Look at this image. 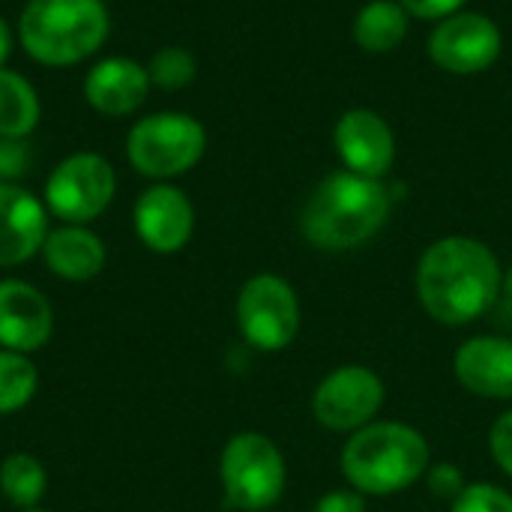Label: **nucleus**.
<instances>
[{
    "label": "nucleus",
    "mask_w": 512,
    "mask_h": 512,
    "mask_svg": "<svg viewBox=\"0 0 512 512\" xmlns=\"http://www.w3.org/2000/svg\"><path fill=\"white\" fill-rule=\"evenodd\" d=\"M414 285L432 321L465 327L498 306L504 267L483 240L453 234L435 240L420 255Z\"/></svg>",
    "instance_id": "f257e3e1"
},
{
    "label": "nucleus",
    "mask_w": 512,
    "mask_h": 512,
    "mask_svg": "<svg viewBox=\"0 0 512 512\" xmlns=\"http://www.w3.org/2000/svg\"><path fill=\"white\" fill-rule=\"evenodd\" d=\"M393 198L381 180L333 171L303 204L300 231L321 252H348L369 243L390 219Z\"/></svg>",
    "instance_id": "f03ea898"
},
{
    "label": "nucleus",
    "mask_w": 512,
    "mask_h": 512,
    "mask_svg": "<svg viewBox=\"0 0 512 512\" xmlns=\"http://www.w3.org/2000/svg\"><path fill=\"white\" fill-rule=\"evenodd\" d=\"M432 465L429 441L399 420H375L354 432L339 456L342 477L363 498H390L411 489Z\"/></svg>",
    "instance_id": "7ed1b4c3"
},
{
    "label": "nucleus",
    "mask_w": 512,
    "mask_h": 512,
    "mask_svg": "<svg viewBox=\"0 0 512 512\" xmlns=\"http://www.w3.org/2000/svg\"><path fill=\"white\" fill-rule=\"evenodd\" d=\"M111 33L105 0H27L18 36L42 66H75L93 57Z\"/></svg>",
    "instance_id": "20e7f679"
},
{
    "label": "nucleus",
    "mask_w": 512,
    "mask_h": 512,
    "mask_svg": "<svg viewBox=\"0 0 512 512\" xmlns=\"http://www.w3.org/2000/svg\"><path fill=\"white\" fill-rule=\"evenodd\" d=\"M219 480L228 507L240 512L273 510L288 483L285 456L273 438L261 432H240L219 456Z\"/></svg>",
    "instance_id": "39448f33"
},
{
    "label": "nucleus",
    "mask_w": 512,
    "mask_h": 512,
    "mask_svg": "<svg viewBox=\"0 0 512 512\" xmlns=\"http://www.w3.org/2000/svg\"><path fill=\"white\" fill-rule=\"evenodd\" d=\"M204 150V126L183 111H159L141 117L126 135L129 165L150 180H168L192 171L201 162Z\"/></svg>",
    "instance_id": "423d86ee"
},
{
    "label": "nucleus",
    "mask_w": 512,
    "mask_h": 512,
    "mask_svg": "<svg viewBox=\"0 0 512 512\" xmlns=\"http://www.w3.org/2000/svg\"><path fill=\"white\" fill-rule=\"evenodd\" d=\"M300 297L276 273L252 276L237 294V327L246 345L264 354L285 351L300 333Z\"/></svg>",
    "instance_id": "0eeeda50"
},
{
    "label": "nucleus",
    "mask_w": 512,
    "mask_h": 512,
    "mask_svg": "<svg viewBox=\"0 0 512 512\" xmlns=\"http://www.w3.org/2000/svg\"><path fill=\"white\" fill-rule=\"evenodd\" d=\"M117 192V174L99 153H72L54 165L45 183V207L66 225L93 222L108 210Z\"/></svg>",
    "instance_id": "6e6552de"
},
{
    "label": "nucleus",
    "mask_w": 512,
    "mask_h": 512,
    "mask_svg": "<svg viewBox=\"0 0 512 512\" xmlns=\"http://www.w3.org/2000/svg\"><path fill=\"white\" fill-rule=\"evenodd\" d=\"M387 399L381 375L369 366L348 363L336 366L312 393V417L327 432L354 435L363 426L375 423Z\"/></svg>",
    "instance_id": "1a4fd4ad"
},
{
    "label": "nucleus",
    "mask_w": 512,
    "mask_h": 512,
    "mask_svg": "<svg viewBox=\"0 0 512 512\" xmlns=\"http://www.w3.org/2000/svg\"><path fill=\"white\" fill-rule=\"evenodd\" d=\"M504 36L498 24L480 12H456L429 36V57L450 75H480L501 57Z\"/></svg>",
    "instance_id": "9d476101"
},
{
    "label": "nucleus",
    "mask_w": 512,
    "mask_h": 512,
    "mask_svg": "<svg viewBox=\"0 0 512 512\" xmlns=\"http://www.w3.org/2000/svg\"><path fill=\"white\" fill-rule=\"evenodd\" d=\"M138 240L156 255L180 252L195 231V207L189 195L171 183H153L144 189L132 210Z\"/></svg>",
    "instance_id": "9b49d317"
},
{
    "label": "nucleus",
    "mask_w": 512,
    "mask_h": 512,
    "mask_svg": "<svg viewBox=\"0 0 512 512\" xmlns=\"http://www.w3.org/2000/svg\"><path fill=\"white\" fill-rule=\"evenodd\" d=\"M336 153L345 162V171L381 180L396 159V138L387 120L369 108H351L339 117L333 129Z\"/></svg>",
    "instance_id": "f8f14e48"
},
{
    "label": "nucleus",
    "mask_w": 512,
    "mask_h": 512,
    "mask_svg": "<svg viewBox=\"0 0 512 512\" xmlns=\"http://www.w3.org/2000/svg\"><path fill=\"white\" fill-rule=\"evenodd\" d=\"M54 333L51 303L39 288L21 279H0V348L33 354Z\"/></svg>",
    "instance_id": "ddd939ff"
},
{
    "label": "nucleus",
    "mask_w": 512,
    "mask_h": 512,
    "mask_svg": "<svg viewBox=\"0 0 512 512\" xmlns=\"http://www.w3.org/2000/svg\"><path fill=\"white\" fill-rule=\"evenodd\" d=\"M456 381L477 399H512V339L507 336H471L453 354Z\"/></svg>",
    "instance_id": "4468645a"
},
{
    "label": "nucleus",
    "mask_w": 512,
    "mask_h": 512,
    "mask_svg": "<svg viewBox=\"0 0 512 512\" xmlns=\"http://www.w3.org/2000/svg\"><path fill=\"white\" fill-rule=\"evenodd\" d=\"M48 207L18 183H0V267H18L42 252Z\"/></svg>",
    "instance_id": "2eb2a0df"
},
{
    "label": "nucleus",
    "mask_w": 512,
    "mask_h": 512,
    "mask_svg": "<svg viewBox=\"0 0 512 512\" xmlns=\"http://www.w3.org/2000/svg\"><path fill=\"white\" fill-rule=\"evenodd\" d=\"M150 90L147 66L132 57H105L84 75V99L102 117L135 114Z\"/></svg>",
    "instance_id": "dca6fc26"
},
{
    "label": "nucleus",
    "mask_w": 512,
    "mask_h": 512,
    "mask_svg": "<svg viewBox=\"0 0 512 512\" xmlns=\"http://www.w3.org/2000/svg\"><path fill=\"white\" fill-rule=\"evenodd\" d=\"M42 258L57 279L90 282L105 267V243L84 225H60L48 231Z\"/></svg>",
    "instance_id": "f3484780"
},
{
    "label": "nucleus",
    "mask_w": 512,
    "mask_h": 512,
    "mask_svg": "<svg viewBox=\"0 0 512 512\" xmlns=\"http://www.w3.org/2000/svg\"><path fill=\"white\" fill-rule=\"evenodd\" d=\"M408 9L396 0H372L354 18V39L369 54L396 51L408 36Z\"/></svg>",
    "instance_id": "a211bd4d"
},
{
    "label": "nucleus",
    "mask_w": 512,
    "mask_h": 512,
    "mask_svg": "<svg viewBox=\"0 0 512 512\" xmlns=\"http://www.w3.org/2000/svg\"><path fill=\"white\" fill-rule=\"evenodd\" d=\"M39 114L36 87L24 75L0 66V138H27L36 129Z\"/></svg>",
    "instance_id": "6ab92c4d"
},
{
    "label": "nucleus",
    "mask_w": 512,
    "mask_h": 512,
    "mask_svg": "<svg viewBox=\"0 0 512 512\" xmlns=\"http://www.w3.org/2000/svg\"><path fill=\"white\" fill-rule=\"evenodd\" d=\"M48 477L36 456L12 453L0 465V489L18 510H33L45 495Z\"/></svg>",
    "instance_id": "aec40b11"
},
{
    "label": "nucleus",
    "mask_w": 512,
    "mask_h": 512,
    "mask_svg": "<svg viewBox=\"0 0 512 512\" xmlns=\"http://www.w3.org/2000/svg\"><path fill=\"white\" fill-rule=\"evenodd\" d=\"M39 387V372L27 354L0 348V417L21 411Z\"/></svg>",
    "instance_id": "412c9836"
},
{
    "label": "nucleus",
    "mask_w": 512,
    "mask_h": 512,
    "mask_svg": "<svg viewBox=\"0 0 512 512\" xmlns=\"http://www.w3.org/2000/svg\"><path fill=\"white\" fill-rule=\"evenodd\" d=\"M195 72H198V63H195L192 51H186L180 45L159 48L147 63L150 84H156L162 90H183L195 78Z\"/></svg>",
    "instance_id": "4be33fe9"
},
{
    "label": "nucleus",
    "mask_w": 512,
    "mask_h": 512,
    "mask_svg": "<svg viewBox=\"0 0 512 512\" xmlns=\"http://www.w3.org/2000/svg\"><path fill=\"white\" fill-rule=\"evenodd\" d=\"M450 512H512V492L495 483H468Z\"/></svg>",
    "instance_id": "5701e85b"
},
{
    "label": "nucleus",
    "mask_w": 512,
    "mask_h": 512,
    "mask_svg": "<svg viewBox=\"0 0 512 512\" xmlns=\"http://www.w3.org/2000/svg\"><path fill=\"white\" fill-rule=\"evenodd\" d=\"M426 486H429L432 498L450 501V504H453V501L462 495V489H465L468 483H465V474H462L459 465H453V462H438V465H429V471H426Z\"/></svg>",
    "instance_id": "b1692460"
},
{
    "label": "nucleus",
    "mask_w": 512,
    "mask_h": 512,
    "mask_svg": "<svg viewBox=\"0 0 512 512\" xmlns=\"http://www.w3.org/2000/svg\"><path fill=\"white\" fill-rule=\"evenodd\" d=\"M30 171V147L24 138H0V183H15Z\"/></svg>",
    "instance_id": "393cba45"
},
{
    "label": "nucleus",
    "mask_w": 512,
    "mask_h": 512,
    "mask_svg": "<svg viewBox=\"0 0 512 512\" xmlns=\"http://www.w3.org/2000/svg\"><path fill=\"white\" fill-rule=\"evenodd\" d=\"M489 453L495 465L512 480V411H504L489 429Z\"/></svg>",
    "instance_id": "a878e982"
},
{
    "label": "nucleus",
    "mask_w": 512,
    "mask_h": 512,
    "mask_svg": "<svg viewBox=\"0 0 512 512\" xmlns=\"http://www.w3.org/2000/svg\"><path fill=\"white\" fill-rule=\"evenodd\" d=\"M399 3L408 9V15H417L423 21H444L456 12H462V6L468 0H399Z\"/></svg>",
    "instance_id": "bb28decb"
},
{
    "label": "nucleus",
    "mask_w": 512,
    "mask_h": 512,
    "mask_svg": "<svg viewBox=\"0 0 512 512\" xmlns=\"http://www.w3.org/2000/svg\"><path fill=\"white\" fill-rule=\"evenodd\" d=\"M312 512H366V498L354 489H333L318 498Z\"/></svg>",
    "instance_id": "cd10ccee"
},
{
    "label": "nucleus",
    "mask_w": 512,
    "mask_h": 512,
    "mask_svg": "<svg viewBox=\"0 0 512 512\" xmlns=\"http://www.w3.org/2000/svg\"><path fill=\"white\" fill-rule=\"evenodd\" d=\"M9 54H12V30H9L6 18L0 15V66L9 60Z\"/></svg>",
    "instance_id": "c85d7f7f"
},
{
    "label": "nucleus",
    "mask_w": 512,
    "mask_h": 512,
    "mask_svg": "<svg viewBox=\"0 0 512 512\" xmlns=\"http://www.w3.org/2000/svg\"><path fill=\"white\" fill-rule=\"evenodd\" d=\"M501 300L512 306V267L510 270H504V285H501Z\"/></svg>",
    "instance_id": "c756f323"
},
{
    "label": "nucleus",
    "mask_w": 512,
    "mask_h": 512,
    "mask_svg": "<svg viewBox=\"0 0 512 512\" xmlns=\"http://www.w3.org/2000/svg\"><path fill=\"white\" fill-rule=\"evenodd\" d=\"M21 512H48V510H39V507H33V510H21Z\"/></svg>",
    "instance_id": "7c9ffc66"
},
{
    "label": "nucleus",
    "mask_w": 512,
    "mask_h": 512,
    "mask_svg": "<svg viewBox=\"0 0 512 512\" xmlns=\"http://www.w3.org/2000/svg\"><path fill=\"white\" fill-rule=\"evenodd\" d=\"M264 512H273V510H264Z\"/></svg>",
    "instance_id": "2f4dec72"
}]
</instances>
